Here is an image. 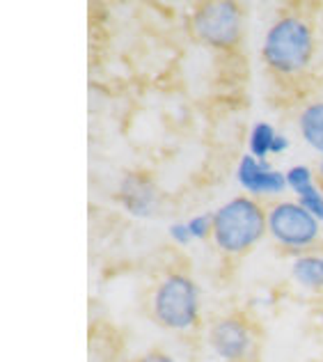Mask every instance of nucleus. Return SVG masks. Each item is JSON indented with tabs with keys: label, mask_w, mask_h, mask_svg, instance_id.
Instances as JSON below:
<instances>
[{
	"label": "nucleus",
	"mask_w": 323,
	"mask_h": 362,
	"mask_svg": "<svg viewBox=\"0 0 323 362\" xmlns=\"http://www.w3.org/2000/svg\"><path fill=\"white\" fill-rule=\"evenodd\" d=\"M236 181L250 195H280L287 186V173L271 168L269 160H259L252 154L241 156L236 165Z\"/></svg>",
	"instance_id": "6"
},
{
	"label": "nucleus",
	"mask_w": 323,
	"mask_h": 362,
	"mask_svg": "<svg viewBox=\"0 0 323 362\" xmlns=\"http://www.w3.org/2000/svg\"><path fill=\"white\" fill-rule=\"evenodd\" d=\"M315 53V35L307 21L298 16H282L264 37L262 55L273 71L291 76L303 71Z\"/></svg>",
	"instance_id": "2"
},
{
	"label": "nucleus",
	"mask_w": 323,
	"mask_h": 362,
	"mask_svg": "<svg viewBox=\"0 0 323 362\" xmlns=\"http://www.w3.org/2000/svg\"><path fill=\"white\" fill-rule=\"evenodd\" d=\"M154 319L168 330H188L199 317V293L195 282L182 273L160 280L151 298Z\"/></svg>",
	"instance_id": "3"
},
{
	"label": "nucleus",
	"mask_w": 323,
	"mask_h": 362,
	"mask_svg": "<svg viewBox=\"0 0 323 362\" xmlns=\"http://www.w3.org/2000/svg\"><path fill=\"white\" fill-rule=\"evenodd\" d=\"M193 239H206L213 234V214H199L186 223Z\"/></svg>",
	"instance_id": "12"
},
{
	"label": "nucleus",
	"mask_w": 323,
	"mask_h": 362,
	"mask_svg": "<svg viewBox=\"0 0 323 362\" xmlns=\"http://www.w3.org/2000/svg\"><path fill=\"white\" fill-rule=\"evenodd\" d=\"M319 173H321V177H323V158H321V163H319Z\"/></svg>",
	"instance_id": "17"
},
{
	"label": "nucleus",
	"mask_w": 323,
	"mask_h": 362,
	"mask_svg": "<svg viewBox=\"0 0 323 362\" xmlns=\"http://www.w3.org/2000/svg\"><path fill=\"white\" fill-rule=\"evenodd\" d=\"M138 362H175V360L170 358L168 354H160V351H151V354L142 356Z\"/></svg>",
	"instance_id": "15"
},
{
	"label": "nucleus",
	"mask_w": 323,
	"mask_h": 362,
	"mask_svg": "<svg viewBox=\"0 0 323 362\" xmlns=\"http://www.w3.org/2000/svg\"><path fill=\"white\" fill-rule=\"evenodd\" d=\"M209 344L223 360H241L252 344L250 330L241 319H221L209 330Z\"/></svg>",
	"instance_id": "7"
},
{
	"label": "nucleus",
	"mask_w": 323,
	"mask_h": 362,
	"mask_svg": "<svg viewBox=\"0 0 323 362\" xmlns=\"http://www.w3.org/2000/svg\"><path fill=\"white\" fill-rule=\"evenodd\" d=\"M298 131L303 140L323 156V101L310 103L307 108H303L298 117Z\"/></svg>",
	"instance_id": "8"
},
{
	"label": "nucleus",
	"mask_w": 323,
	"mask_h": 362,
	"mask_svg": "<svg viewBox=\"0 0 323 362\" xmlns=\"http://www.w3.org/2000/svg\"><path fill=\"white\" fill-rule=\"evenodd\" d=\"M269 232L284 247H310L319 239L321 223L298 202H280L269 211Z\"/></svg>",
	"instance_id": "5"
},
{
	"label": "nucleus",
	"mask_w": 323,
	"mask_h": 362,
	"mask_svg": "<svg viewBox=\"0 0 323 362\" xmlns=\"http://www.w3.org/2000/svg\"><path fill=\"white\" fill-rule=\"evenodd\" d=\"M170 236L179 243V245H186V243H191L193 241V236H191V230H188V225L186 223H175V225H170Z\"/></svg>",
	"instance_id": "14"
},
{
	"label": "nucleus",
	"mask_w": 323,
	"mask_h": 362,
	"mask_svg": "<svg viewBox=\"0 0 323 362\" xmlns=\"http://www.w3.org/2000/svg\"><path fill=\"white\" fill-rule=\"evenodd\" d=\"M293 280L307 289H323V257L300 255L291 266Z\"/></svg>",
	"instance_id": "9"
},
{
	"label": "nucleus",
	"mask_w": 323,
	"mask_h": 362,
	"mask_svg": "<svg viewBox=\"0 0 323 362\" xmlns=\"http://www.w3.org/2000/svg\"><path fill=\"white\" fill-rule=\"evenodd\" d=\"M310 181H315L312 179V170L305 168V165H293L287 170V186L296 193L298 188H303L305 184H310Z\"/></svg>",
	"instance_id": "13"
},
{
	"label": "nucleus",
	"mask_w": 323,
	"mask_h": 362,
	"mask_svg": "<svg viewBox=\"0 0 323 362\" xmlns=\"http://www.w3.org/2000/svg\"><path fill=\"white\" fill-rule=\"evenodd\" d=\"M269 232V214L252 197H234L213 214L211 239L225 255H243Z\"/></svg>",
	"instance_id": "1"
},
{
	"label": "nucleus",
	"mask_w": 323,
	"mask_h": 362,
	"mask_svg": "<svg viewBox=\"0 0 323 362\" xmlns=\"http://www.w3.org/2000/svg\"><path fill=\"white\" fill-rule=\"evenodd\" d=\"M296 195H298V204L305 206L307 211L323 225V193H321V188L315 184V181H310V184L298 188Z\"/></svg>",
	"instance_id": "11"
},
{
	"label": "nucleus",
	"mask_w": 323,
	"mask_h": 362,
	"mask_svg": "<svg viewBox=\"0 0 323 362\" xmlns=\"http://www.w3.org/2000/svg\"><path fill=\"white\" fill-rule=\"evenodd\" d=\"M193 30L209 46L230 49L241 37V12L234 3H204L193 14Z\"/></svg>",
	"instance_id": "4"
},
{
	"label": "nucleus",
	"mask_w": 323,
	"mask_h": 362,
	"mask_svg": "<svg viewBox=\"0 0 323 362\" xmlns=\"http://www.w3.org/2000/svg\"><path fill=\"white\" fill-rule=\"evenodd\" d=\"M289 145L291 142L284 138V136H280L278 133V138H275V142H273V149H271V154H282V151H287L289 149Z\"/></svg>",
	"instance_id": "16"
},
{
	"label": "nucleus",
	"mask_w": 323,
	"mask_h": 362,
	"mask_svg": "<svg viewBox=\"0 0 323 362\" xmlns=\"http://www.w3.org/2000/svg\"><path fill=\"white\" fill-rule=\"evenodd\" d=\"M275 138H278V131H275L269 122H257L248 138V154H252L259 160H266V156H269L273 149Z\"/></svg>",
	"instance_id": "10"
}]
</instances>
